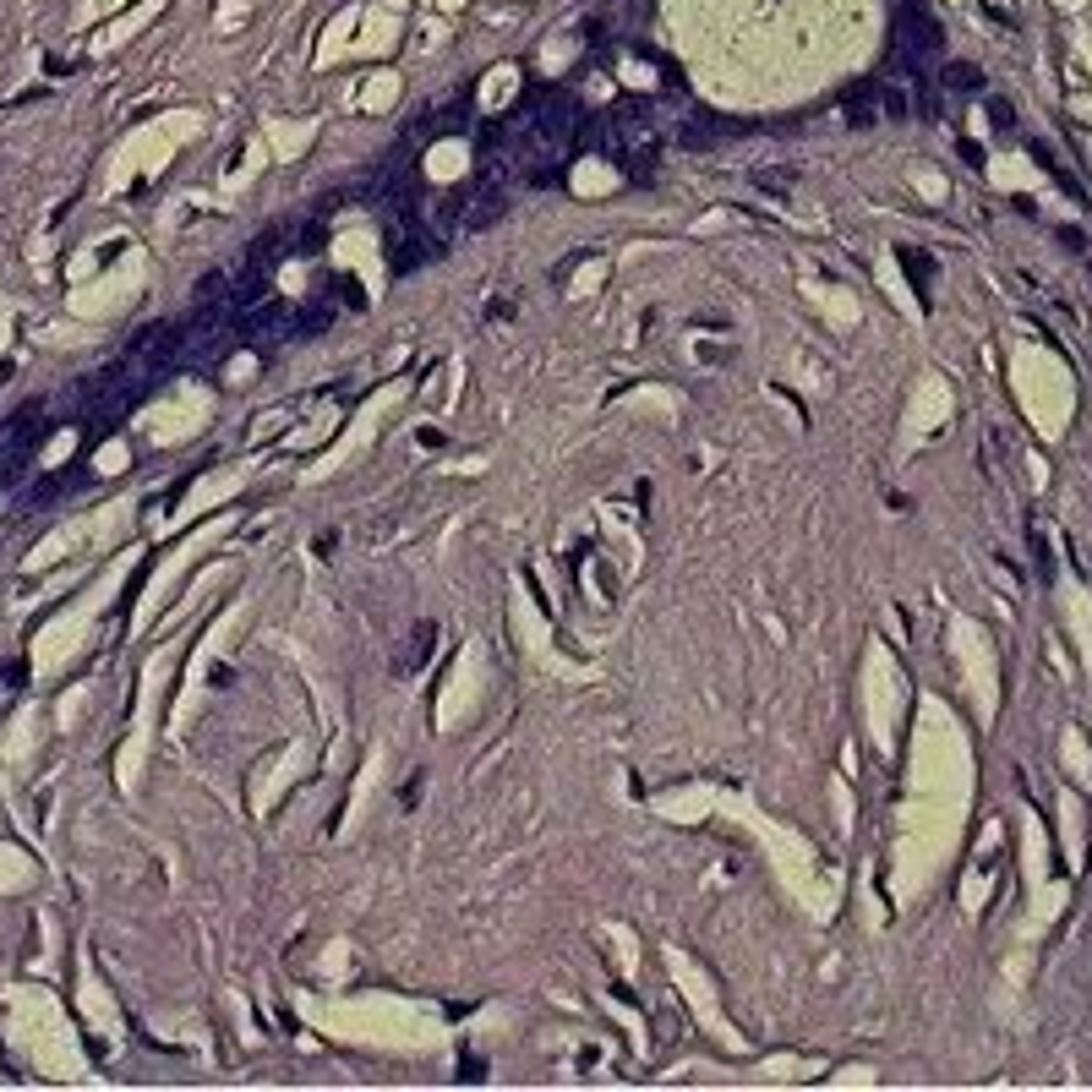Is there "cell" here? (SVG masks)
<instances>
[{"instance_id":"obj_2","label":"cell","mask_w":1092,"mask_h":1092,"mask_svg":"<svg viewBox=\"0 0 1092 1092\" xmlns=\"http://www.w3.org/2000/svg\"><path fill=\"white\" fill-rule=\"evenodd\" d=\"M945 82H951V88H967V94H972V88H978V71H972V66H951V71H945Z\"/></svg>"},{"instance_id":"obj_1","label":"cell","mask_w":1092,"mask_h":1092,"mask_svg":"<svg viewBox=\"0 0 1092 1092\" xmlns=\"http://www.w3.org/2000/svg\"><path fill=\"white\" fill-rule=\"evenodd\" d=\"M901 44H907L912 55H939V28H934L929 11H918V6L901 11Z\"/></svg>"}]
</instances>
